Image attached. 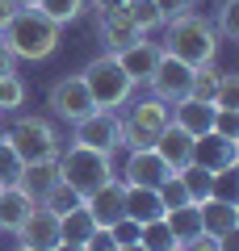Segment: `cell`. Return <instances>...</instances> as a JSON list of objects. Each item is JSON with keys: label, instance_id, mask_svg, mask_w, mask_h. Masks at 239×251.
I'll use <instances>...</instances> for the list:
<instances>
[{"label": "cell", "instance_id": "ab89813d", "mask_svg": "<svg viewBox=\"0 0 239 251\" xmlns=\"http://www.w3.org/2000/svg\"><path fill=\"white\" fill-rule=\"evenodd\" d=\"M0 75H17V59H13V50H9L4 38H0Z\"/></svg>", "mask_w": 239, "mask_h": 251}, {"label": "cell", "instance_id": "f35d334b", "mask_svg": "<svg viewBox=\"0 0 239 251\" xmlns=\"http://www.w3.org/2000/svg\"><path fill=\"white\" fill-rule=\"evenodd\" d=\"M180 251H222V243H218V234H193L189 243H180Z\"/></svg>", "mask_w": 239, "mask_h": 251}, {"label": "cell", "instance_id": "ffe728a7", "mask_svg": "<svg viewBox=\"0 0 239 251\" xmlns=\"http://www.w3.org/2000/svg\"><path fill=\"white\" fill-rule=\"evenodd\" d=\"M34 205H38V201L30 197L21 184H4V188H0V230L13 234L21 222H26V214H30Z\"/></svg>", "mask_w": 239, "mask_h": 251}, {"label": "cell", "instance_id": "d4e9b609", "mask_svg": "<svg viewBox=\"0 0 239 251\" xmlns=\"http://www.w3.org/2000/svg\"><path fill=\"white\" fill-rule=\"evenodd\" d=\"M122 13L130 17V25L139 29V34H151V29L164 25V21H159V4H155V0H126Z\"/></svg>", "mask_w": 239, "mask_h": 251}, {"label": "cell", "instance_id": "4dcf8cb0", "mask_svg": "<svg viewBox=\"0 0 239 251\" xmlns=\"http://www.w3.org/2000/svg\"><path fill=\"white\" fill-rule=\"evenodd\" d=\"M80 201H84V197H80L76 188H71V184H63V180H59V184H55L51 193L42 197V205H46V209H55V214H67V209H76Z\"/></svg>", "mask_w": 239, "mask_h": 251}, {"label": "cell", "instance_id": "7c38bea8", "mask_svg": "<svg viewBox=\"0 0 239 251\" xmlns=\"http://www.w3.org/2000/svg\"><path fill=\"white\" fill-rule=\"evenodd\" d=\"M13 234H17V247H42V251H51L55 243H59V214L38 201Z\"/></svg>", "mask_w": 239, "mask_h": 251}, {"label": "cell", "instance_id": "9a60e30c", "mask_svg": "<svg viewBox=\"0 0 239 251\" xmlns=\"http://www.w3.org/2000/svg\"><path fill=\"white\" fill-rule=\"evenodd\" d=\"M97 34H101V46H105V54H118V50H126V46H134L139 38H147V34H139V29L130 25V17H126L122 9L101 13V17H97Z\"/></svg>", "mask_w": 239, "mask_h": 251}, {"label": "cell", "instance_id": "ba28073f", "mask_svg": "<svg viewBox=\"0 0 239 251\" xmlns=\"http://www.w3.org/2000/svg\"><path fill=\"white\" fill-rule=\"evenodd\" d=\"M189 163L206 168L210 176H231V172L239 168V138H222V134H214V130H206V134L193 138Z\"/></svg>", "mask_w": 239, "mask_h": 251}, {"label": "cell", "instance_id": "f6af8a7d", "mask_svg": "<svg viewBox=\"0 0 239 251\" xmlns=\"http://www.w3.org/2000/svg\"><path fill=\"white\" fill-rule=\"evenodd\" d=\"M17 251H42V247H17Z\"/></svg>", "mask_w": 239, "mask_h": 251}, {"label": "cell", "instance_id": "484cf974", "mask_svg": "<svg viewBox=\"0 0 239 251\" xmlns=\"http://www.w3.org/2000/svg\"><path fill=\"white\" fill-rule=\"evenodd\" d=\"M139 247L143 251H172V247H180V243H177V234L168 230V222L155 218V222H147L139 230Z\"/></svg>", "mask_w": 239, "mask_h": 251}, {"label": "cell", "instance_id": "ac0fdd59", "mask_svg": "<svg viewBox=\"0 0 239 251\" xmlns=\"http://www.w3.org/2000/svg\"><path fill=\"white\" fill-rule=\"evenodd\" d=\"M126 218H130V222H139V226L164 218V197H159V188L126 184Z\"/></svg>", "mask_w": 239, "mask_h": 251}, {"label": "cell", "instance_id": "83f0119b", "mask_svg": "<svg viewBox=\"0 0 239 251\" xmlns=\"http://www.w3.org/2000/svg\"><path fill=\"white\" fill-rule=\"evenodd\" d=\"M222 67L218 63H206V67H193V84H189V97L193 100H214V88H218Z\"/></svg>", "mask_w": 239, "mask_h": 251}, {"label": "cell", "instance_id": "30bf717a", "mask_svg": "<svg viewBox=\"0 0 239 251\" xmlns=\"http://www.w3.org/2000/svg\"><path fill=\"white\" fill-rule=\"evenodd\" d=\"M168 176H172V168L159 159L151 147H134V151H126V163H122V172H118L122 184H143V188H159Z\"/></svg>", "mask_w": 239, "mask_h": 251}, {"label": "cell", "instance_id": "8fae6325", "mask_svg": "<svg viewBox=\"0 0 239 251\" xmlns=\"http://www.w3.org/2000/svg\"><path fill=\"white\" fill-rule=\"evenodd\" d=\"M46 100H51V113L63 117V122H80V117H89L92 109H97L80 75H63V80L51 88V97H46Z\"/></svg>", "mask_w": 239, "mask_h": 251}, {"label": "cell", "instance_id": "60d3db41", "mask_svg": "<svg viewBox=\"0 0 239 251\" xmlns=\"http://www.w3.org/2000/svg\"><path fill=\"white\" fill-rule=\"evenodd\" d=\"M17 13H21V4H17V0H0V29L9 25V21L17 17Z\"/></svg>", "mask_w": 239, "mask_h": 251}, {"label": "cell", "instance_id": "f546056e", "mask_svg": "<svg viewBox=\"0 0 239 251\" xmlns=\"http://www.w3.org/2000/svg\"><path fill=\"white\" fill-rule=\"evenodd\" d=\"M214 109H239V75L235 72H222L218 75V88H214Z\"/></svg>", "mask_w": 239, "mask_h": 251}, {"label": "cell", "instance_id": "603a6c76", "mask_svg": "<svg viewBox=\"0 0 239 251\" xmlns=\"http://www.w3.org/2000/svg\"><path fill=\"white\" fill-rule=\"evenodd\" d=\"M164 222L177 234V243H189L193 234H202V214H197V201H185L177 209H164Z\"/></svg>", "mask_w": 239, "mask_h": 251}, {"label": "cell", "instance_id": "ee69618b", "mask_svg": "<svg viewBox=\"0 0 239 251\" xmlns=\"http://www.w3.org/2000/svg\"><path fill=\"white\" fill-rule=\"evenodd\" d=\"M118 251H143V247H139V243H130V247H118Z\"/></svg>", "mask_w": 239, "mask_h": 251}, {"label": "cell", "instance_id": "8992f818", "mask_svg": "<svg viewBox=\"0 0 239 251\" xmlns=\"http://www.w3.org/2000/svg\"><path fill=\"white\" fill-rule=\"evenodd\" d=\"M9 147L17 151L21 163H38V159H59V134L46 117H34V113H21L17 122L9 126Z\"/></svg>", "mask_w": 239, "mask_h": 251}, {"label": "cell", "instance_id": "7bdbcfd3", "mask_svg": "<svg viewBox=\"0 0 239 251\" xmlns=\"http://www.w3.org/2000/svg\"><path fill=\"white\" fill-rule=\"evenodd\" d=\"M17 4H21V9H34V4H38V0H17Z\"/></svg>", "mask_w": 239, "mask_h": 251}, {"label": "cell", "instance_id": "d6a6232c", "mask_svg": "<svg viewBox=\"0 0 239 251\" xmlns=\"http://www.w3.org/2000/svg\"><path fill=\"white\" fill-rule=\"evenodd\" d=\"M218 38H227V42H235L239 38V0H222L218 4Z\"/></svg>", "mask_w": 239, "mask_h": 251}, {"label": "cell", "instance_id": "d590c367", "mask_svg": "<svg viewBox=\"0 0 239 251\" xmlns=\"http://www.w3.org/2000/svg\"><path fill=\"white\" fill-rule=\"evenodd\" d=\"M214 134L239 138V109H214Z\"/></svg>", "mask_w": 239, "mask_h": 251}, {"label": "cell", "instance_id": "7a4b0ae2", "mask_svg": "<svg viewBox=\"0 0 239 251\" xmlns=\"http://www.w3.org/2000/svg\"><path fill=\"white\" fill-rule=\"evenodd\" d=\"M218 29H214V21H206L202 13H189V17L172 21L168 25V42H164V50L177 54L180 63H189V67H206V63L218 59Z\"/></svg>", "mask_w": 239, "mask_h": 251}, {"label": "cell", "instance_id": "2e32d148", "mask_svg": "<svg viewBox=\"0 0 239 251\" xmlns=\"http://www.w3.org/2000/svg\"><path fill=\"white\" fill-rule=\"evenodd\" d=\"M159 54H164V46L159 42H147V38H139L134 46H126V50H118V63H122V72L130 75L134 84H147L151 72H155Z\"/></svg>", "mask_w": 239, "mask_h": 251}, {"label": "cell", "instance_id": "277c9868", "mask_svg": "<svg viewBox=\"0 0 239 251\" xmlns=\"http://www.w3.org/2000/svg\"><path fill=\"white\" fill-rule=\"evenodd\" d=\"M80 80H84V88H89V97H92L97 109H122L130 100V92H134V80L122 72L118 54H97L80 72Z\"/></svg>", "mask_w": 239, "mask_h": 251}, {"label": "cell", "instance_id": "1f68e13d", "mask_svg": "<svg viewBox=\"0 0 239 251\" xmlns=\"http://www.w3.org/2000/svg\"><path fill=\"white\" fill-rule=\"evenodd\" d=\"M21 168H26V163L17 159V151L9 147V138H0V188H4V184H17Z\"/></svg>", "mask_w": 239, "mask_h": 251}, {"label": "cell", "instance_id": "bcb514c9", "mask_svg": "<svg viewBox=\"0 0 239 251\" xmlns=\"http://www.w3.org/2000/svg\"><path fill=\"white\" fill-rule=\"evenodd\" d=\"M172 251H180V247H172Z\"/></svg>", "mask_w": 239, "mask_h": 251}, {"label": "cell", "instance_id": "3957f363", "mask_svg": "<svg viewBox=\"0 0 239 251\" xmlns=\"http://www.w3.org/2000/svg\"><path fill=\"white\" fill-rule=\"evenodd\" d=\"M59 176H63V184L76 188L80 197H89L92 188H101L105 180L118 176V168H114V155L71 143L67 151H59Z\"/></svg>", "mask_w": 239, "mask_h": 251}, {"label": "cell", "instance_id": "74e56055", "mask_svg": "<svg viewBox=\"0 0 239 251\" xmlns=\"http://www.w3.org/2000/svg\"><path fill=\"white\" fill-rule=\"evenodd\" d=\"M84 251H118L114 234H109V226H97V230L89 234V243H84Z\"/></svg>", "mask_w": 239, "mask_h": 251}, {"label": "cell", "instance_id": "cb8c5ba5", "mask_svg": "<svg viewBox=\"0 0 239 251\" xmlns=\"http://www.w3.org/2000/svg\"><path fill=\"white\" fill-rule=\"evenodd\" d=\"M177 176H180V184H185L189 201H206L210 193H218V176H210V172H206V168H197V163H185V168H180Z\"/></svg>", "mask_w": 239, "mask_h": 251}, {"label": "cell", "instance_id": "f1b7e54d", "mask_svg": "<svg viewBox=\"0 0 239 251\" xmlns=\"http://www.w3.org/2000/svg\"><path fill=\"white\" fill-rule=\"evenodd\" d=\"M26 105V80L21 75H0V113H17Z\"/></svg>", "mask_w": 239, "mask_h": 251}, {"label": "cell", "instance_id": "5bb4252c", "mask_svg": "<svg viewBox=\"0 0 239 251\" xmlns=\"http://www.w3.org/2000/svg\"><path fill=\"white\" fill-rule=\"evenodd\" d=\"M197 214H202V230L206 234H231L239 230V205L231 197H218V193H210L206 201H197Z\"/></svg>", "mask_w": 239, "mask_h": 251}, {"label": "cell", "instance_id": "5b68a950", "mask_svg": "<svg viewBox=\"0 0 239 251\" xmlns=\"http://www.w3.org/2000/svg\"><path fill=\"white\" fill-rule=\"evenodd\" d=\"M172 126V105L147 97V100H126V117H122V147L134 151V147H151L164 130Z\"/></svg>", "mask_w": 239, "mask_h": 251}, {"label": "cell", "instance_id": "836d02e7", "mask_svg": "<svg viewBox=\"0 0 239 251\" xmlns=\"http://www.w3.org/2000/svg\"><path fill=\"white\" fill-rule=\"evenodd\" d=\"M155 4H159V21H164V25H172V21L189 17V13L197 9V0H155Z\"/></svg>", "mask_w": 239, "mask_h": 251}, {"label": "cell", "instance_id": "d6986e66", "mask_svg": "<svg viewBox=\"0 0 239 251\" xmlns=\"http://www.w3.org/2000/svg\"><path fill=\"white\" fill-rule=\"evenodd\" d=\"M172 122L185 130V134H206V130H214V105L210 100H193V97H185V100H177L172 105Z\"/></svg>", "mask_w": 239, "mask_h": 251}, {"label": "cell", "instance_id": "7402d4cb", "mask_svg": "<svg viewBox=\"0 0 239 251\" xmlns=\"http://www.w3.org/2000/svg\"><path fill=\"white\" fill-rule=\"evenodd\" d=\"M92 230H97V222L84 209V201L76 209H67V214H59V243H89Z\"/></svg>", "mask_w": 239, "mask_h": 251}, {"label": "cell", "instance_id": "e0dca14e", "mask_svg": "<svg viewBox=\"0 0 239 251\" xmlns=\"http://www.w3.org/2000/svg\"><path fill=\"white\" fill-rule=\"evenodd\" d=\"M151 151L159 155V159L168 163L172 172H180L189 163V155H193V134H185V130H180L177 122L168 126V130H164V134L155 138V143H151Z\"/></svg>", "mask_w": 239, "mask_h": 251}, {"label": "cell", "instance_id": "6da1fadb", "mask_svg": "<svg viewBox=\"0 0 239 251\" xmlns=\"http://www.w3.org/2000/svg\"><path fill=\"white\" fill-rule=\"evenodd\" d=\"M59 34H63V25H55V21L46 17V13H38V9H21L9 25L0 29V38L9 42L13 59H26V63L51 59V54L59 50Z\"/></svg>", "mask_w": 239, "mask_h": 251}, {"label": "cell", "instance_id": "4316f807", "mask_svg": "<svg viewBox=\"0 0 239 251\" xmlns=\"http://www.w3.org/2000/svg\"><path fill=\"white\" fill-rule=\"evenodd\" d=\"M34 9L46 13L55 25H71V21H80L84 13H89V9H84V0H38Z\"/></svg>", "mask_w": 239, "mask_h": 251}, {"label": "cell", "instance_id": "4fadbf2b", "mask_svg": "<svg viewBox=\"0 0 239 251\" xmlns=\"http://www.w3.org/2000/svg\"><path fill=\"white\" fill-rule=\"evenodd\" d=\"M84 209L92 214L97 226H114L118 218H126V184L122 180H105L101 188H92L89 197H84Z\"/></svg>", "mask_w": 239, "mask_h": 251}, {"label": "cell", "instance_id": "52a82bcc", "mask_svg": "<svg viewBox=\"0 0 239 251\" xmlns=\"http://www.w3.org/2000/svg\"><path fill=\"white\" fill-rule=\"evenodd\" d=\"M71 143L105 151V155L122 151V117H118V109H92L89 117L71 122Z\"/></svg>", "mask_w": 239, "mask_h": 251}, {"label": "cell", "instance_id": "9c48e42d", "mask_svg": "<svg viewBox=\"0 0 239 251\" xmlns=\"http://www.w3.org/2000/svg\"><path fill=\"white\" fill-rule=\"evenodd\" d=\"M189 84H193V67L180 63L177 54L164 50V54H159V63H155V72H151V80H147V88H151V97H155V100L177 105V100L189 97Z\"/></svg>", "mask_w": 239, "mask_h": 251}, {"label": "cell", "instance_id": "b9f144b4", "mask_svg": "<svg viewBox=\"0 0 239 251\" xmlns=\"http://www.w3.org/2000/svg\"><path fill=\"white\" fill-rule=\"evenodd\" d=\"M51 251H84V243H55Z\"/></svg>", "mask_w": 239, "mask_h": 251}, {"label": "cell", "instance_id": "8d00e7d4", "mask_svg": "<svg viewBox=\"0 0 239 251\" xmlns=\"http://www.w3.org/2000/svg\"><path fill=\"white\" fill-rule=\"evenodd\" d=\"M139 230H143V226H139V222H130V218H118V222L109 226V234H114L118 247H130V243H139Z\"/></svg>", "mask_w": 239, "mask_h": 251}, {"label": "cell", "instance_id": "e575fe53", "mask_svg": "<svg viewBox=\"0 0 239 251\" xmlns=\"http://www.w3.org/2000/svg\"><path fill=\"white\" fill-rule=\"evenodd\" d=\"M159 197H164V209H177V205H185V201H189V193H185V184H180L177 172L159 184Z\"/></svg>", "mask_w": 239, "mask_h": 251}, {"label": "cell", "instance_id": "44dd1931", "mask_svg": "<svg viewBox=\"0 0 239 251\" xmlns=\"http://www.w3.org/2000/svg\"><path fill=\"white\" fill-rule=\"evenodd\" d=\"M59 180H63V176H59V159H38V163H26V168H21V180H17V184L26 188L34 201H42Z\"/></svg>", "mask_w": 239, "mask_h": 251}]
</instances>
